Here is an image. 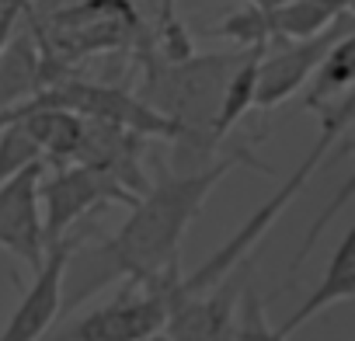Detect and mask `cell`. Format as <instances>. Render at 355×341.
<instances>
[{"instance_id": "obj_1", "label": "cell", "mask_w": 355, "mask_h": 341, "mask_svg": "<svg viewBox=\"0 0 355 341\" xmlns=\"http://www.w3.org/2000/svg\"><path fill=\"white\" fill-rule=\"evenodd\" d=\"M248 157L244 150L220 157L199 170L171 175L157 185H150L132 206L125 223L101 244H77L67 272V296L63 313L101 292L108 282H146L171 268H178V247L196 216L202 213L206 199L216 192V185ZM251 160V157H248Z\"/></svg>"}, {"instance_id": "obj_2", "label": "cell", "mask_w": 355, "mask_h": 341, "mask_svg": "<svg viewBox=\"0 0 355 341\" xmlns=\"http://www.w3.org/2000/svg\"><path fill=\"white\" fill-rule=\"evenodd\" d=\"M244 46L234 53H206V56H185V60H167L160 70L150 73L146 101L164 112L178 125V150H189V160H199V167L213 164L216 136V115L223 105L227 80L234 67L241 63Z\"/></svg>"}, {"instance_id": "obj_3", "label": "cell", "mask_w": 355, "mask_h": 341, "mask_svg": "<svg viewBox=\"0 0 355 341\" xmlns=\"http://www.w3.org/2000/svg\"><path fill=\"white\" fill-rule=\"evenodd\" d=\"M143 39V21L132 0H80L56 11L42 35L46 80L56 73V63L132 49Z\"/></svg>"}, {"instance_id": "obj_4", "label": "cell", "mask_w": 355, "mask_h": 341, "mask_svg": "<svg viewBox=\"0 0 355 341\" xmlns=\"http://www.w3.org/2000/svg\"><path fill=\"white\" fill-rule=\"evenodd\" d=\"M178 282L182 265L146 282H125L108 303L67 324L53 341H143L167 327Z\"/></svg>"}, {"instance_id": "obj_5", "label": "cell", "mask_w": 355, "mask_h": 341, "mask_svg": "<svg viewBox=\"0 0 355 341\" xmlns=\"http://www.w3.org/2000/svg\"><path fill=\"white\" fill-rule=\"evenodd\" d=\"M42 220H46V244H56L63 237H70L73 223L80 216H87L98 206H112V202H125L132 206L139 195L129 192L112 170L98 167V164H56V170L46 178L42 175Z\"/></svg>"}, {"instance_id": "obj_6", "label": "cell", "mask_w": 355, "mask_h": 341, "mask_svg": "<svg viewBox=\"0 0 355 341\" xmlns=\"http://www.w3.org/2000/svg\"><path fill=\"white\" fill-rule=\"evenodd\" d=\"M355 11V0H282L272 8L248 4L234 15H227L213 35L230 39L237 46H254V42H289V39H310L334 25L341 15Z\"/></svg>"}, {"instance_id": "obj_7", "label": "cell", "mask_w": 355, "mask_h": 341, "mask_svg": "<svg viewBox=\"0 0 355 341\" xmlns=\"http://www.w3.org/2000/svg\"><path fill=\"white\" fill-rule=\"evenodd\" d=\"M355 28V11L341 15L334 25H327L324 32L310 35V39H289V42H272V49H265L261 60V73H258V105L254 108H279L282 101H289L296 91H303L310 84V77L317 73V67L324 63V56L331 53V46L348 35Z\"/></svg>"}, {"instance_id": "obj_8", "label": "cell", "mask_w": 355, "mask_h": 341, "mask_svg": "<svg viewBox=\"0 0 355 341\" xmlns=\"http://www.w3.org/2000/svg\"><path fill=\"white\" fill-rule=\"evenodd\" d=\"M77 251L73 237H63L49 244L46 261L32 272V282L25 286L18 306L0 327V341H42L53 324L63 317V296H67V272L70 258Z\"/></svg>"}, {"instance_id": "obj_9", "label": "cell", "mask_w": 355, "mask_h": 341, "mask_svg": "<svg viewBox=\"0 0 355 341\" xmlns=\"http://www.w3.org/2000/svg\"><path fill=\"white\" fill-rule=\"evenodd\" d=\"M42 175L46 160L25 167L21 175L0 185V251H8L28 272L46 261V220H42Z\"/></svg>"}, {"instance_id": "obj_10", "label": "cell", "mask_w": 355, "mask_h": 341, "mask_svg": "<svg viewBox=\"0 0 355 341\" xmlns=\"http://www.w3.org/2000/svg\"><path fill=\"white\" fill-rule=\"evenodd\" d=\"M348 299H355V223L345 230V237L338 241L334 254L327 258L320 282H317V286L310 289V296L282 320L279 334L289 338V334H296L303 324H310L317 313H324V310H331V306H338V303H348Z\"/></svg>"}, {"instance_id": "obj_11", "label": "cell", "mask_w": 355, "mask_h": 341, "mask_svg": "<svg viewBox=\"0 0 355 341\" xmlns=\"http://www.w3.org/2000/svg\"><path fill=\"white\" fill-rule=\"evenodd\" d=\"M265 49H268L265 42L244 46V56H241V63L234 67V73H230V80H227L223 105H220V115H216V136H220V139L258 105V73H261Z\"/></svg>"}, {"instance_id": "obj_12", "label": "cell", "mask_w": 355, "mask_h": 341, "mask_svg": "<svg viewBox=\"0 0 355 341\" xmlns=\"http://www.w3.org/2000/svg\"><path fill=\"white\" fill-rule=\"evenodd\" d=\"M352 87H355V28L331 46V53L324 56V63L310 77V87L303 94V105L310 112H317V108H324L327 101L341 98Z\"/></svg>"}, {"instance_id": "obj_13", "label": "cell", "mask_w": 355, "mask_h": 341, "mask_svg": "<svg viewBox=\"0 0 355 341\" xmlns=\"http://www.w3.org/2000/svg\"><path fill=\"white\" fill-rule=\"evenodd\" d=\"M46 160L39 143L25 132L21 122H8L4 129H0V185L11 182L15 175H21L25 167Z\"/></svg>"}, {"instance_id": "obj_14", "label": "cell", "mask_w": 355, "mask_h": 341, "mask_svg": "<svg viewBox=\"0 0 355 341\" xmlns=\"http://www.w3.org/2000/svg\"><path fill=\"white\" fill-rule=\"evenodd\" d=\"M341 153H355V139H348V143L341 146ZM352 195H355V170H352V175L341 182V189H338V192H334V199H331V202L320 209V216L310 223V230H306V237H303L300 251H296V254H293V261H289V275H296V268H300V265L310 258V251H313L317 237H320V234L327 230V223H331V220H334V216H338L345 206H348V199H352Z\"/></svg>"}, {"instance_id": "obj_15", "label": "cell", "mask_w": 355, "mask_h": 341, "mask_svg": "<svg viewBox=\"0 0 355 341\" xmlns=\"http://www.w3.org/2000/svg\"><path fill=\"white\" fill-rule=\"evenodd\" d=\"M143 341H174V334L164 327V331H157V334H150V338H143Z\"/></svg>"}, {"instance_id": "obj_16", "label": "cell", "mask_w": 355, "mask_h": 341, "mask_svg": "<svg viewBox=\"0 0 355 341\" xmlns=\"http://www.w3.org/2000/svg\"><path fill=\"white\" fill-rule=\"evenodd\" d=\"M251 4H258V8H272V4H282V0H251Z\"/></svg>"}, {"instance_id": "obj_17", "label": "cell", "mask_w": 355, "mask_h": 341, "mask_svg": "<svg viewBox=\"0 0 355 341\" xmlns=\"http://www.w3.org/2000/svg\"><path fill=\"white\" fill-rule=\"evenodd\" d=\"M0 8H4V0H0Z\"/></svg>"}]
</instances>
